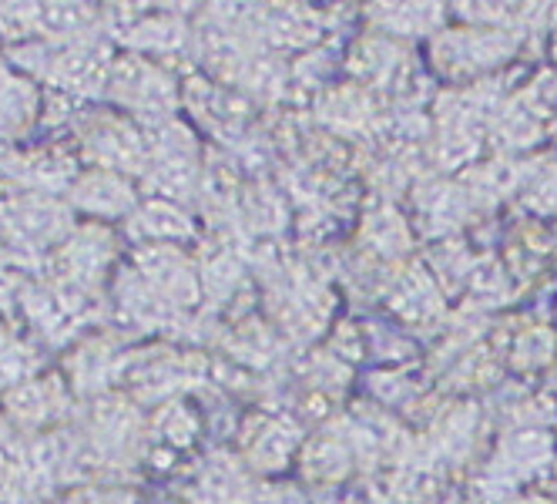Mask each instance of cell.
Listing matches in <instances>:
<instances>
[{
    "label": "cell",
    "mask_w": 557,
    "mask_h": 504,
    "mask_svg": "<svg viewBox=\"0 0 557 504\" xmlns=\"http://www.w3.org/2000/svg\"><path fill=\"white\" fill-rule=\"evenodd\" d=\"M48 77L67 91H98L104 82V61L95 45H74L51 64Z\"/></svg>",
    "instance_id": "cell-1"
},
{
    "label": "cell",
    "mask_w": 557,
    "mask_h": 504,
    "mask_svg": "<svg viewBox=\"0 0 557 504\" xmlns=\"http://www.w3.org/2000/svg\"><path fill=\"white\" fill-rule=\"evenodd\" d=\"M114 88H122V98L128 105H138V108H151L154 98H162L165 105L172 101V91H169V82L162 77V71H154L141 61L117 64L114 67Z\"/></svg>",
    "instance_id": "cell-2"
},
{
    "label": "cell",
    "mask_w": 557,
    "mask_h": 504,
    "mask_svg": "<svg viewBox=\"0 0 557 504\" xmlns=\"http://www.w3.org/2000/svg\"><path fill=\"white\" fill-rule=\"evenodd\" d=\"M45 24V0H0V30L30 34Z\"/></svg>",
    "instance_id": "cell-3"
},
{
    "label": "cell",
    "mask_w": 557,
    "mask_h": 504,
    "mask_svg": "<svg viewBox=\"0 0 557 504\" xmlns=\"http://www.w3.org/2000/svg\"><path fill=\"white\" fill-rule=\"evenodd\" d=\"M135 34H148V37H135V45H145V48H154V51L182 45V24L165 21V17L145 21L141 27H135Z\"/></svg>",
    "instance_id": "cell-4"
},
{
    "label": "cell",
    "mask_w": 557,
    "mask_h": 504,
    "mask_svg": "<svg viewBox=\"0 0 557 504\" xmlns=\"http://www.w3.org/2000/svg\"><path fill=\"white\" fill-rule=\"evenodd\" d=\"M145 4H148V0H108V14L128 21V17H135V14H141Z\"/></svg>",
    "instance_id": "cell-5"
},
{
    "label": "cell",
    "mask_w": 557,
    "mask_h": 504,
    "mask_svg": "<svg viewBox=\"0 0 557 504\" xmlns=\"http://www.w3.org/2000/svg\"><path fill=\"white\" fill-rule=\"evenodd\" d=\"M51 4H77V0H51Z\"/></svg>",
    "instance_id": "cell-6"
}]
</instances>
